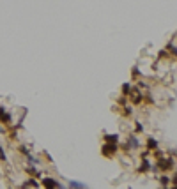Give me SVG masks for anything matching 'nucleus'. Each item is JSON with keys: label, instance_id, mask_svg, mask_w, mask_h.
I'll return each mask as SVG.
<instances>
[{"label": "nucleus", "instance_id": "nucleus-1", "mask_svg": "<svg viewBox=\"0 0 177 189\" xmlns=\"http://www.w3.org/2000/svg\"><path fill=\"white\" fill-rule=\"evenodd\" d=\"M44 184H46L48 188H53V186H57V182H53L52 179H46V180H44Z\"/></svg>", "mask_w": 177, "mask_h": 189}, {"label": "nucleus", "instance_id": "nucleus-2", "mask_svg": "<svg viewBox=\"0 0 177 189\" xmlns=\"http://www.w3.org/2000/svg\"><path fill=\"white\" fill-rule=\"evenodd\" d=\"M105 150H106V154H110L112 150L115 152V147H112V145H106V147H105Z\"/></svg>", "mask_w": 177, "mask_h": 189}, {"label": "nucleus", "instance_id": "nucleus-3", "mask_svg": "<svg viewBox=\"0 0 177 189\" xmlns=\"http://www.w3.org/2000/svg\"><path fill=\"white\" fill-rule=\"evenodd\" d=\"M108 141H117V136H106Z\"/></svg>", "mask_w": 177, "mask_h": 189}]
</instances>
